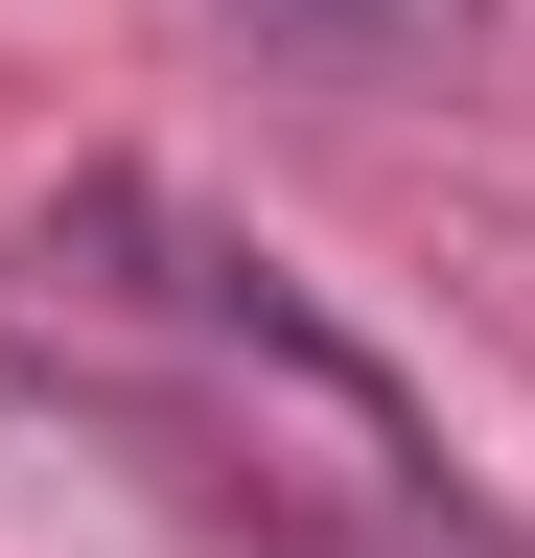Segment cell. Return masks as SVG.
Here are the masks:
<instances>
[{
	"instance_id": "cell-1",
	"label": "cell",
	"mask_w": 535,
	"mask_h": 558,
	"mask_svg": "<svg viewBox=\"0 0 535 558\" xmlns=\"http://www.w3.org/2000/svg\"><path fill=\"white\" fill-rule=\"evenodd\" d=\"M256 24H280V47H326V70H420L465 0H256Z\"/></svg>"
}]
</instances>
